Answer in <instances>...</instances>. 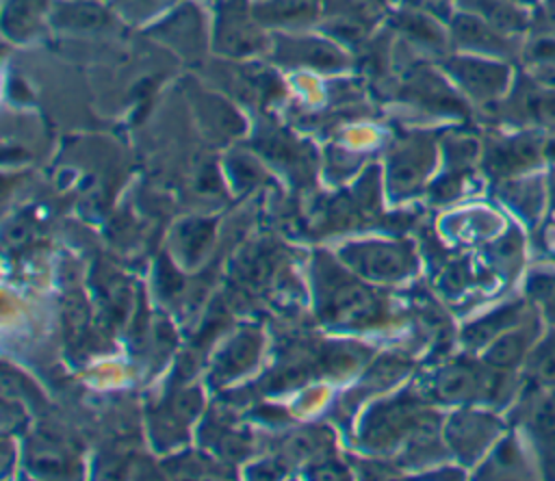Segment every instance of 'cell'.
<instances>
[{"mask_svg": "<svg viewBox=\"0 0 555 481\" xmlns=\"http://www.w3.org/2000/svg\"><path fill=\"white\" fill-rule=\"evenodd\" d=\"M321 316L343 325H371L382 316V303L364 284L340 273L332 260L319 266Z\"/></svg>", "mask_w": 555, "mask_h": 481, "instance_id": "1", "label": "cell"}, {"mask_svg": "<svg viewBox=\"0 0 555 481\" xmlns=\"http://www.w3.org/2000/svg\"><path fill=\"white\" fill-rule=\"evenodd\" d=\"M210 46L219 56L247 58L269 48L264 26L249 0H217Z\"/></svg>", "mask_w": 555, "mask_h": 481, "instance_id": "2", "label": "cell"}, {"mask_svg": "<svg viewBox=\"0 0 555 481\" xmlns=\"http://www.w3.org/2000/svg\"><path fill=\"white\" fill-rule=\"evenodd\" d=\"M447 76L453 80L457 91L468 100L488 106L503 100L512 89L509 61L457 52L442 61Z\"/></svg>", "mask_w": 555, "mask_h": 481, "instance_id": "3", "label": "cell"}, {"mask_svg": "<svg viewBox=\"0 0 555 481\" xmlns=\"http://www.w3.org/2000/svg\"><path fill=\"white\" fill-rule=\"evenodd\" d=\"M520 422L540 474L555 479V388L527 384L520 401Z\"/></svg>", "mask_w": 555, "mask_h": 481, "instance_id": "4", "label": "cell"}, {"mask_svg": "<svg viewBox=\"0 0 555 481\" xmlns=\"http://www.w3.org/2000/svg\"><path fill=\"white\" fill-rule=\"evenodd\" d=\"M449 39L451 46L460 52L512 61L516 54H520L522 43L520 37L507 35L479 15H473L468 11L457 9L449 20Z\"/></svg>", "mask_w": 555, "mask_h": 481, "instance_id": "5", "label": "cell"}, {"mask_svg": "<svg viewBox=\"0 0 555 481\" xmlns=\"http://www.w3.org/2000/svg\"><path fill=\"white\" fill-rule=\"evenodd\" d=\"M503 420L494 414L462 410L449 418L444 427V440L462 461L473 464L488 455V451L503 435Z\"/></svg>", "mask_w": 555, "mask_h": 481, "instance_id": "6", "label": "cell"}, {"mask_svg": "<svg viewBox=\"0 0 555 481\" xmlns=\"http://www.w3.org/2000/svg\"><path fill=\"white\" fill-rule=\"evenodd\" d=\"M345 264L373 282H395L414 269V253L403 243H353L343 249Z\"/></svg>", "mask_w": 555, "mask_h": 481, "instance_id": "7", "label": "cell"}, {"mask_svg": "<svg viewBox=\"0 0 555 481\" xmlns=\"http://www.w3.org/2000/svg\"><path fill=\"white\" fill-rule=\"evenodd\" d=\"M546 156V141L535 132L501 136L486 143L483 169L499 180L529 173Z\"/></svg>", "mask_w": 555, "mask_h": 481, "instance_id": "8", "label": "cell"}, {"mask_svg": "<svg viewBox=\"0 0 555 481\" xmlns=\"http://www.w3.org/2000/svg\"><path fill=\"white\" fill-rule=\"evenodd\" d=\"M434 416L414 399H397L375 407L362 429V438L371 446H390L401 438H412Z\"/></svg>", "mask_w": 555, "mask_h": 481, "instance_id": "9", "label": "cell"}, {"mask_svg": "<svg viewBox=\"0 0 555 481\" xmlns=\"http://www.w3.org/2000/svg\"><path fill=\"white\" fill-rule=\"evenodd\" d=\"M150 32L186 61H197L208 48L202 11L193 2H180L169 15L156 22Z\"/></svg>", "mask_w": 555, "mask_h": 481, "instance_id": "10", "label": "cell"}, {"mask_svg": "<svg viewBox=\"0 0 555 481\" xmlns=\"http://www.w3.org/2000/svg\"><path fill=\"white\" fill-rule=\"evenodd\" d=\"M271 58L280 65L319 72H334L347 65V56L336 43L312 35H275Z\"/></svg>", "mask_w": 555, "mask_h": 481, "instance_id": "11", "label": "cell"}, {"mask_svg": "<svg viewBox=\"0 0 555 481\" xmlns=\"http://www.w3.org/2000/svg\"><path fill=\"white\" fill-rule=\"evenodd\" d=\"M436 160L431 136L414 134L401 141L388 160V184L395 195H410L421 188Z\"/></svg>", "mask_w": 555, "mask_h": 481, "instance_id": "12", "label": "cell"}, {"mask_svg": "<svg viewBox=\"0 0 555 481\" xmlns=\"http://www.w3.org/2000/svg\"><path fill=\"white\" fill-rule=\"evenodd\" d=\"M542 321L544 318L540 316V312L533 310L522 323H518L516 327L496 336L486 347L481 362H486L488 366L499 368V370L516 373L525 364V360H527L531 347L535 344V340L540 338V334L544 332Z\"/></svg>", "mask_w": 555, "mask_h": 481, "instance_id": "13", "label": "cell"}, {"mask_svg": "<svg viewBox=\"0 0 555 481\" xmlns=\"http://www.w3.org/2000/svg\"><path fill=\"white\" fill-rule=\"evenodd\" d=\"M115 13L102 0H52L48 22L59 30L95 32L113 26Z\"/></svg>", "mask_w": 555, "mask_h": 481, "instance_id": "14", "label": "cell"}, {"mask_svg": "<svg viewBox=\"0 0 555 481\" xmlns=\"http://www.w3.org/2000/svg\"><path fill=\"white\" fill-rule=\"evenodd\" d=\"M405 95L431 110H440V113H449V115H464L466 113V104L462 100V95L457 91H453L444 78H440L438 74L429 72V69H414L408 74V78L403 80Z\"/></svg>", "mask_w": 555, "mask_h": 481, "instance_id": "15", "label": "cell"}, {"mask_svg": "<svg viewBox=\"0 0 555 481\" xmlns=\"http://www.w3.org/2000/svg\"><path fill=\"white\" fill-rule=\"evenodd\" d=\"M330 11V0H260L254 2V13L262 26L297 28L317 22Z\"/></svg>", "mask_w": 555, "mask_h": 481, "instance_id": "16", "label": "cell"}, {"mask_svg": "<svg viewBox=\"0 0 555 481\" xmlns=\"http://www.w3.org/2000/svg\"><path fill=\"white\" fill-rule=\"evenodd\" d=\"M457 9L479 15L494 28L514 37H525L533 24V11L514 0H457Z\"/></svg>", "mask_w": 555, "mask_h": 481, "instance_id": "17", "label": "cell"}, {"mask_svg": "<svg viewBox=\"0 0 555 481\" xmlns=\"http://www.w3.org/2000/svg\"><path fill=\"white\" fill-rule=\"evenodd\" d=\"M533 303L529 299H516L509 301L501 308H496L494 312L477 318L475 323H470L464 329V342L470 347H488L496 336H501L503 332L516 327L518 323H522L531 312H533Z\"/></svg>", "mask_w": 555, "mask_h": 481, "instance_id": "18", "label": "cell"}, {"mask_svg": "<svg viewBox=\"0 0 555 481\" xmlns=\"http://www.w3.org/2000/svg\"><path fill=\"white\" fill-rule=\"evenodd\" d=\"M529 451H525L516 435L499 438L496 444L488 451L481 477H496V479H527L533 477L538 470L529 464Z\"/></svg>", "mask_w": 555, "mask_h": 481, "instance_id": "19", "label": "cell"}, {"mask_svg": "<svg viewBox=\"0 0 555 481\" xmlns=\"http://www.w3.org/2000/svg\"><path fill=\"white\" fill-rule=\"evenodd\" d=\"M195 113L206 132L215 139H232L245 130V119L234 110L232 104L215 93L199 91L193 95Z\"/></svg>", "mask_w": 555, "mask_h": 481, "instance_id": "20", "label": "cell"}, {"mask_svg": "<svg viewBox=\"0 0 555 481\" xmlns=\"http://www.w3.org/2000/svg\"><path fill=\"white\" fill-rule=\"evenodd\" d=\"M52 0H7L2 11V30L11 41L35 37L50 17Z\"/></svg>", "mask_w": 555, "mask_h": 481, "instance_id": "21", "label": "cell"}, {"mask_svg": "<svg viewBox=\"0 0 555 481\" xmlns=\"http://www.w3.org/2000/svg\"><path fill=\"white\" fill-rule=\"evenodd\" d=\"M503 193L509 206H514L527 221H535L548 208V184L542 178H529V173L505 180Z\"/></svg>", "mask_w": 555, "mask_h": 481, "instance_id": "22", "label": "cell"}, {"mask_svg": "<svg viewBox=\"0 0 555 481\" xmlns=\"http://www.w3.org/2000/svg\"><path fill=\"white\" fill-rule=\"evenodd\" d=\"M395 26L414 43L431 48V50H444L449 39V28H444L436 17H431L423 9H403L395 17Z\"/></svg>", "mask_w": 555, "mask_h": 481, "instance_id": "23", "label": "cell"}, {"mask_svg": "<svg viewBox=\"0 0 555 481\" xmlns=\"http://www.w3.org/2000/svg\"><path fill=\"white\" fill-rule=\"evenodd\" d=\"M522 373L527 384L538 388H555V327H546L531 347Z\"/></svg>", "mask_w": 555, "mask_h": 481, "instance_id": "24", "label": "cell"}, {"mask_svg": "<svg viewBox=\"0 0 555 481\" xmlns=\"http://www.w3.org/2000/svg\"><path fill=\"white\" fill-rule=\"evenodd\" d=\"M258 349H260V336L258 334H254V332L238 334L236 338L230 340L228 349L219 355V360L215 364V377L219 381H225L230 377H236V375L245 373L256 362Z\"/></svg>", "mask_w": 555, "mask_h": 481, "instance_id": "25", "label": "cell"}, {"mask_svg": "<svg viewBox=\"0 0 555 481\" xmlns=\"http://www.w3.org/2000/svg\"><path fill=\"white\" fill-rule=\"evenodd\" d=\"M28 464L37 472L69 474V470L74 468V455L56 440L37 438L28 446Z\"/></svg>", "mask_w": 555, "mask_h": 481, "instance_id": "26", "label": "cell"}, {"mask_svg": "<svg viewBox=\"0 0 555 481\" xmlns=\"http://www.w3.org/2000/svg\"><path fill=\"white\" fill-rule=\"evenodd\" d=\"M527 299L540 312V316L555 327V269L538 266L527 280Z\"/></svg>", "mask_w": 555, "mask_h": 481, "instance_id": "27", "label": "cell"}, {"mask_svg": "<svg viewBox=\"0 0 555 481\" xmlns=\"http://www.w3.org/2000/svg\"><path fill=\"white\" fill-rule=\"evenodd\" d=\"M258 150L269 156L271 160H280L282 165H295L297 169H304V165L308 162V156L304 154V145L293 141L288 134L284 132H271L264 134L262 141L258 143Z\"/></svg>", "mask_w": 555, "mask_h": 481, "instance_id": "28", "label": "cell"}, {"mask_svg": "<svg viewBox=\"0 0 555 481\" xmlns=\"http://www.w3.org/2000/svg\"><path fill=\"white\" fill-rule=\"evenodd\" d=\"M212 236V225L206 221H186L178 227L176 232V245L180 249V253L193 262L210 243Z\"/></svg>", "mask_w": 555, "mask_h": 481, "instance_id": "29", "label": "cell"}, {"mask_svg": "<svg viewBox=\"0 0 555 481\" xmlns=\"http://www.w3.org/2000/svg\"><path fill=\"white\" fill-rule=\"evenodd\" d=\"M178 0H113V9L130 22L147 20Z\"/></svg>", "mask_w": 555, "mask_h": 481, "instance_id": "30", "label": "cell"}, {"mask_svg": "<svg viewBox=\"0 0 555 481\" xmlns=\"http://www.w3.org/2000/svg\"><path fill=\"white\" fill-rule=\"evenodd\" d=\"M232 158H234V160H232V173H234V178H236L243 186H251V184H256V182L260 180L262 169H260V165H258L251 156H247V154H234Z\"/></svg>", "mask_w": 555, "mask_h": 481, "instance_id": "31", "label": "cell"}, {"mask_svg": "<svg viewBox=\"0 0 555 481\" xmlns=\"http://www.w3.org/2000/svg\"><path fill=\"white\" fill-rule=\"evenodd\" d=\"M169 466H176L178 474H191V477H206V474H215L212 470H217L212 466V461H208L199 455H191V453L184 455V457H178Z\"/></svg>", "mask_w": 555, "mask_h": 481, "instance_id": "32", "label": "cell"}, {"mask_svg": "<svg viewBox=\"0 0 555 481\" xmlns=\"http://www.w3.org/2000/svg\"><path fill=\"white\" fill-rule=\"evenodd\" d=\"M514 2L525 6V9H529V11H533V13H535V9H542V0H514Z\"/></svg>", "mask_w": 555, "mask_h": 481, "instance_id": "33", "label": "cell"}, {"mask_svg": "<svg viewBox=\"0 0 555 481\" xmlns=\"http://www.w3.org/2000/svg\"><path fill=\"white\" fill-rule=\"evenodd\" d=\"M358 2H362V4H366V6H390V4H395L397 0H358Z\"/></svg>", "mask_w": 555, "mask_h": 481, "instance_id": "34", "label": "cell"}, {"mask_svg": "<svg viewBox=\"0 0 555 481\" xmlns=\"http://www.w3.org/2000/svg\"><path fill=\"white\" fill-rule=\"evenodd\" d=\"M542 6H551V9H555V0H542Z\"/></svg>", "mask_w": 555, "mask_h": 481, "instance_id": "35", "label": "cell"}, {"mask_svg": "<svg viewBox=\"0 0 555 481\" xmlns=\"http://www.w3.org/2000/svg\"><path fill=\"white\" fill-rule=\"evenodd\" d=\"M418 2H434V4H444V2H449V0H418Z\"/></svg>", "mask_w": 555, "mask_h": 481, "instance_id": "36", "label": "cell"}]
</instances>
